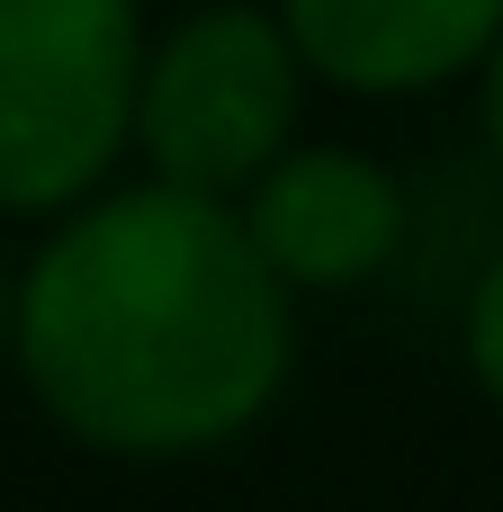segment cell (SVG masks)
Returning <instances> with one entry per match:
<instances>
[{
  "label": "cell",
  "mask_w": 503,
  "mask_h": 512,
  "mask_svg": "<svg viewBox=\"0 0 503 512\" xmlns=\"http://www.w3.org/2000/svg\"><path fill=\"white\" fill-rule=\"evenodd\" d=\"M288 297L234 198L90 189L18 270L9 360L81 450L198 459L288 396Z\"/></svg>",
  "instance_id": "obj_1"
},
{
  "label": "cell",
  "mask_w": 503,
  "mask_h": 512,
  "mask_svg": "<svg viewBox=\"0 0 503 512\" xmlns=\"http://www.w3.org/2000/svg\"><path fill=\"white\" fill-rule=\"evenodd\" d=\"M135 0H0V216L81 207L135 144Z\"/></svg>",
  "instance_id": "obj_2"
},
{
  "label": "cell",
  "mask_w": 503,
  "mask_h": 512,
  "mask_svg": "<svg viewBox=\"0 0 503 512\" xmlns=\"http://www.w3.org/2000/svg\"><path fill=\"white\" fill-rule=\"evenodd\" d=\"M297 108H306V54H297L288 18L225 0V9L180 18L144 54L135 153L171 189L243 198L297 144Z\"/></svg>",
  "instance_id": "obj_3"
},
{
  "label": "cell",
  "mask_w": 503,
  "mask_h": 512,
  "mask_svg": "<svg viewBox=\"0 0 503 512\" xmlns=\"http://www.w3.org/2000/svg\"><path fill=\"white\" fill-rule=\"evenodd\" d=\"M234 207H243L261 261L288 288H306V297L360 288V279H378L405 252V189H396V171L351 153V144H288Z\"/></svg>",
  "instance_id": "obj_4"
},
{
  "label": "cell",
  "mask_w": 503,
  "mask_h": 512,
  "mask_svg": "<svg viewBox=\"0 0 503 512\" xmlns=\"http://www.w3.org/2000/svg\"><path fill=\"white\" fill-rule=\"evenodd\" d=\"M315 81L360 99H414L459 72H486L503 0H279Z\"/></svg>",
  "instance_id": "obj_5"
},
{
  "label": "cell",
  "mask_w": 503,
  "mask_h": 512,
  "mask_svg": "<svg viewBox=\"0 0 503 512\" xmlns=\"http://www.w3.org/2000/svg\"><path fill=\"white\" fill-rule=\"evenodd\" d=\"M459 342H468V369H477V387L503 405V252L477 270V288H468V324H459Z\"/></svg>",
  "instance_id": "obj_6"
},
{
  "label": "cell",
  "mask_w": 503,
  "mask_h": 512,
  "mask_svg": "<svg viewBox=\"0 0 503 512\" xmlns=\"http://www.w3.org/2000/svg\"><path fill=\"white\" fill-rule=\"evenodd\" d=\"M486 144H495V162H503V36H495V54H486Z\"/></svg>",
  "instance_id": "obj_7"
},
{
  "label": "cell",
  "mask_w": 503,
  "mask_h": 512,
  "mask_svg": "<svg viewBox=\"0 0 503 512\" xmlns=\"http://www.w3.org/2000/svg\"><path fill=\"white\" fill-rule=\"evenodd\" d=\"M9 315H18V288L0 279V351H9Z\"/></svg>",
  "instance_id": "obj_8"
}]
</instances>
